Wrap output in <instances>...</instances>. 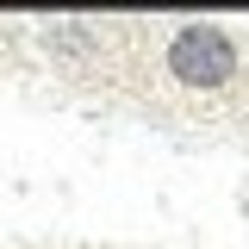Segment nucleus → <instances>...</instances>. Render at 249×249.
<instances>
[{"label":"nucleus","mask_w":249,"mask_h":249,"mask_svg":"<svg viewBox=\"0 0 249 249\" xmlns=\"http://www.w3.org/2000/svg\"><path fill=\"white\" fill-rule=\"evenodd\" d=\"M243 69V50H237V37L224 25H181L168 37V75L181 81V88H224L231 75Z\"/></svg>","instance_id":"nucleus-1"}]
</instances>
